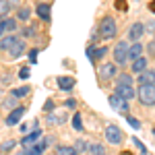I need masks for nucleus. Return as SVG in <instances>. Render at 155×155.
<instances>
[{
	"label": "nucleus",
	"mask_w": 155,
	"mask_h": 155,
	"mask_svg": "<svg viewBox=\"0 0 155 155\" xmlns=\"http://www.w3.org/2000/svg\"><path fill=\"white\" fill-rule=\"evenodd\" d=\"M118 33V23H116V19L114 17H101V21H99V35L104 37V39H112V37H116Z\"/></svg>",
	"instance_id": "obj_1"
},
{
	"label": "nucleus",
	"mask_w": 155,
	"mask_h": 155,
	"mask_svg": "<svg viewBox=\"0 0 155 155\" xmlns=\"http://www.w3.org/2000/svg\"><path fill=\"white\" fill-rule=\"evenodd\" d=\"M128 46L130 44L126 39H120L114 46V64L116 66H126V62H128Z\"/></svg>",
	"instance_id": "obj_2"
},
{
	"label": "nucleus",
	"mask_w": 155,
	"mask_h": 155,
	"mask_svg": "<svg viewBox=\"0 0 155 155\" xmlns=\"http://www.w3.org/2000/svg\"><path fill=\"white\" fill-rule=\"evenodd\" d=\"M137 97H139L141 106H155V85H141L137 91Z\"/></svg>",
	"instance_id": "obj_3"
},
{
	"label": "nucleus",
	"mask_w": 155,
	"mask_h": 155,
	"mask_svg": "<svg viewBox=\"0 0 155 155\" xmlns=\"http://www.w3.org/2000/svg\"><path fill=\"white\" fill-rule=\"evenodd\" d=\"M107 101H110V106L114 107L118 114H122V116H128V112H130V106H128V101L124 99V97H120V95H110L107 97Z\"/></svg>",
	"instance_id": "obj_4"
},
{
	"label": "nucleus",
	"mask_w": 155,
	"mask_h": 155,
	"mask_svg": "<svg viewBox=\"0 0 155 155\" xmlns=\"http://www.w3.org/2000/svg\"><path fill=\"white\" fill-rule=\"evenodd\" d=\"M104 134H106V141H107L110 145H120V143H122V139H124L122 130H120L116 124H107Z\"/></svg>",
	"instance_id": "obj_5"
},
{
	"label": "nucleus",
	"mask_w": 155,
	"mask_h": 155,
	"mask_svg": "<svg viewBox=\"0 0 155 155\" xmlns=\"http://www.w3.org/2000/svg\"><path fill=\"white\" fill-rule=\"evenodd\" d=\"M118 74V66L114 64V62H104L101 66H99V71H97V77L101 79V81H110V79H114Z\"/></svg>",
	"instance_id": "obj_6"
},
{
	"label": "nucleus",
	"mask_w": 155,
	"mask_h": 155,
	"mask_svg": "<svg viewBox=\"0 0 155 155\" xmlns=\"http://www.w3.org/2000/svg\"><path fill=\"white\" fill-rule=\"evenodd\" d=\"M48 143H50V139H44V141H37V143L33 145H29V147H25L23 151L19 155H41L46 149H48Z\"/></svg>",
	"instance_id": "obj_7"
},
{
	"label": "nucleus",
	"mask_w": 155,
	"mask_h": 155,
	"mask_svg": "<svg viewBox=\"0 0 155 155\" xmlns=\"http://www.w3.org/2000/svg\"><path fill=\"white\" fill-rule=\"evenodd\" d=\"M145 35V25L143 23H132L130 29H128V33H126V37H128V41H141V37Z\"/></svg>",
	"instance_id": "obj_8"
},
{
	"label": "nucleus",
	"mask_w": 155,
	"mask_h": 155,
	"mask_svg": "<svg viewBox=\"0 0 155 155\" xmlns=\"http://www.w3.org/2000/svg\"><path fill=\"white\" fill-rule=\"evenodd\" d=\"M116 95L124 97L126 101H130L137 97V91H134V87L132 85H116Z\"/></svg>",
	"instance_id": "obj_9"
},
{
	"label": "nucleus",
	"mask_w": 155,
	"mask_h": 155,
	"mask_svg": "<svg viewBox=\"0 0 155 155\" xmlns=\"http://www.w3.org/2000/svg\"><path fill=\"white\" fill-rule=\"evenodd\" d=\"M130 68H132V72L141 74V72H145L147 68H149V60L145 58V56H141V58H137V60L130 62Z\"/></svg>",
	"instance_id": "obj_10"
},
{
	"label": "nucleus",
	"mask_w": 155,
	"mask_h": 155,
	"mask_svg": "<svg viewBox=\"0 0 155 155\" xmlns=\"http://www.w3.org/2000/svg\"><path fill=\"white\" fill-rule=\"evenodd\" d=\"M143 50H145V46L141 44V41H134V44H130L128 46V60H137V58H141L143 56Z\"/></svg>",
	"instance_id": "obj_11"
},
{
	"label": "nucleus",
	"mask_w": 155,
	"mask_h": 155,
	"mask_svg": "<svg viewBox=\"0 0 155 155\" xmlns=\"http://www.w3.org/2000/svg\"><path fill=\"white\" fill-rule=\"evenodd\" d=\"M137 81L141 85H155V68H147L145 72H141Z\"/></svg>",
	"instance_id": "obj_12"
},
{
	"label": "nucleus",
	"mask_w": 155,
	"mask_h": 155,
	"mask_svg": "<svg viewBox=\"0 0 155 155\" xmlns=\"http://www.w3.org/2000/svg\"><path fill=\"white\" fill-rule=\"evenodd\" d=\"M39 137H41V130H39V128H33L29 134H25V137H23L21 145H23V147H29V145L37 143V141H39Z\"/></svg>",
	"instance_id": "obj_13"
},
{
	"label": "nucleus",
	"mask_w": 155,
	"mask_h": 155,
	"mask_svg": "<svg viewBox=\"0 0 155 155\" xmlns=\"http://www.w3.org/2000/svg\"><path fill=\"white\" fill-rule=\"evenodd\" d=\"M23 114H25V107H15L11 114L6 116V124H8V126H15L19 120L23 118Z\"/></svg>",
	"instance_id": "obj_14"
},
{
	"label": "nucleus",
	"mask_w": 155,
	"mask_h": 155,
	"mask_svg": "<svg viewBox=\"0 0 155 155\" xmlns=\"http://www.w3.org/2000/svg\"><path fill=\"white\" fill-rule=\"evenodd\" d=\"M62 122H66V112H58V114H50L48 116V124L50 126H58Z\"/></svg>",
	"instance_id": "obj_15"
},
{
	"label": "nucleus",
	"mask_w": 155,
	"mask_h": 155,
	"mask_svg": "<svg viewBox=\"0 0 155 155\" xmlns=\"http://www.w3.org/2000/svg\"><path fill=\"white\" fill-rule=\"evenodd\" d=\"M58 87L62 89V91H71L72 87H74V79H72V77H60Z\"/></svg>",
	"instance_id": "obj_16"
},
{
	"label": "nucleus",
	"mask_w": 155,
	"mask_h": 155,
	"mask_svg": "<svg viewBox=\"0 0 155 155\" xmlns=\"http://www.w3.org/2000/svg\"><path fill=\"white\" fill-rule=\"evenodd\" d=\"M0 27H2V31L6 33V31H15V27H17V21L15 19H11V17H4L2 21H0Z\"/></svg>",
	"instance_id": "obj_17"
},
{
	"label": "nucleus",
	"mask_w": 155,
	"mask_h": 155,
	"mask_svg": "<svg viewBox=\"0 0 155 155\" xmlns=\"http://www.w3.org/2000/svg\"><path fill=\"white\" fill-rule=\"evenodd\" d=\"M87 151L91 155H106L107 151H106V147L101 143H89V147H87Z\"/></svg>",
	"instance_id": "obj_18"
},
{
	"label": "nucleus",
	"mask_w": 155,
	"mask_h": 155,
	"mask_svg": "<svg viewBox=\"0 0 155 155\" xmlns=\"http://www.w3.org/2000/svg\"><path fill=\"white\" fill-rule=\"evenodd\" d=\"M56 155H79L77 149L71 147V145H58L56 147Z\"/></svg>",
	"instance_id": "obj_19"
},
{
	"label": "nucleus",
	"mask_w": 155,
	"mask_h": 155,
	"mask_svg": "<svg viewBox=\"0 0 155 155\" xmlns=\"http://www.w3.org/2000/svg\"><path fill=\"white\" fill-rule=\"evenodd\" d=\"M23 48H25V44L21 41V39H17V41L12 44L11 48H8V52H11V56H12V58H17V56H21V52H23Z\"/></svg>",
	"instance_id": "obj_20"
},
{
	"label": "nucleus",
	"mask_w": 155,
	"mask_h": 155,
	"mask_svg": "<svg viewBox=\"0 0 155 155\" xmlns=\"http://www.w3.org/2000/svg\"><path fill=\"white\" fill-rule=\"evenodd\" d=\"M15 41H17V37L12 35V33H11V35H6V37H2V39H0V50H8Z\"/></svg>",
	"instance_id": "obj_21"
},
{
	"label": "nucleus",
	"mask_w": 155,
	"mask_h": 155,
	"mask_svg": "<svg viewBox=\"0 0 155 155\" xmlns=\"http://www.w3.org/2000/svg\"><path fill=\"white\" fill-rule=\"evenodd\" d=\"M37 15H39V19L48 21L50 19V4H39L37 6Z\"/></svg>",
	"instance_id": "obj_22"
},
{
	"label": "nucleus",
	"mask_w": 155,
	"mask_h": 155,
	"mask_svg": "<svg viewBox=\"0 0 155 155\" xmlns=\"http://www.w3.org/2000/svg\"><path fill=\"white\" fill-rule=\"evenodd\" d=\"M12 97H25V95H29V87L27 85H23V87H17V89H12Z\"/></svg>",
	"instance_id": "obj_23"
},
{
	"label": "nucleus",
	"mask_w": 155,
	"mask_h": 155,
	"mask_svg": "<svg viewBox=\"0 0 155 155\" xmlns=\"http://www.w3.org/2000/svg\"><path fill=\"white\" fill-rule=\"evenodd\" d=\"M72 128H74V130H85V128H83V118H81L79 112L72 116Z\"/></svg>",
	"instance_id": "obj_24"
},
{
	"label": "nucleus",
	"mask_w": 155,
	"mask_h": 155,
	"mask_svg": "<svg viewBox=\"0 0 155 155\" xmlns=\"http://www.w3.org/2000/svg\"><path fill=\"white\" fill-rule=\"evenodd\" d=\"M116 85H132V77L124 72V74H120V77H118V81H116Z\"/></svg>",
	"instance_id": "obj_25"
},
{
	"label": "nucleus",
	"mask_w": 155,
	"mask_h": 155,
	"mask_svg": "<svg viewBox=\"0 0 155 155\" xmlns=\"http://www.w3.org/2000/svg\"><path fill=\"white\" fill-rule=\"evenodd\" d=\"M124 118H126V122L130 124V126H132V128H134V130H137V128H141V122H139V120H137V118H132L130 114H128V116H124Z\"/></svg>",
	"instance_id": "obj_26"
},
{
	"label": "nucleus",
	"mask_w": 155,
	"mask_h": 155,
	"mask_svg": "<svg viewBox=\"0 0 155 155\" xmlns=\"http://www.w3.org/2000/svg\"><path fill=\"white\" fill-rule=\"evenodd\" d=\"M87 147H89V143L87 141H77V153H83V151H87Z\"/></svg>",
	"instance_id": "obj_27"
},
{
	"label": "nucleus",
	"mask_w": 155,
	"mask_h": 155,
	"mask_svg": "<svg viewBox=\"0 0 155 155\" xmlns=\"http://www.w3.org/2000/svg\"><path fill=\"white\" fill-rule=\"evenodd\" d=\"M29 15H31V11H29V8H21L17 17H19V19H23V21H27V19H29Z\"/></svg>",
	"instance_id": "obj_28"
},
{
	"label": "nucleus",
	"mask_w": 155,
	"mask_h": 155,
	"mask_svg": "<svg viewBox=\"0 0 155 155\" xmlns=\"http://www.w3.org/2000/svg\"><path fill=\"white\" fill-rule=\"evenodd\" d=\"M29 74H31V71H29V68L25 66V68H21V71H19V79H23V81H27V79H29Z\"/></svg>",
	"instance_id": "obj_29"
},
{
	"label": "nucleus",
	"mask_w": 155,
	"mask_h": 155,
	"mask_svg": "<svg viewBox=\"0 0 155 155\" xmlns=\"http://www.w3.org/2000/svg\"><path fill=\"white\" fill-rule=\"evenodd\" d=\"M145 48H147V52H149V56H153V58H155V39L151 41V44H147Z\"/></svg>",
	"instance_id": "obj_30"
},
{
	"label": "nucleus",
	"mask_w": 155,
	"mask_h": 155,
	"mask_svg": "<svg viewBox=\"0 0 155 155\" xmlns=\"http://www.w3.org/2000/svg\"><path fill=\"white\" fill-rule=\"evenodd\" d=\"M12 147H15V141H6V143L2 145V151H11Z\"/></svg>",
	"instance_id": "obj_31"
},
{
	"label": "nucleus",
	"mask_w": 155,
	"mask_h": 155,
	"mask_svg": "<svg viewBox=\"0 0 155 155\" xmlns=\"http://www.w3.org/2000/svg\"><path fill=\"white\" fill-rule=\"evenodd\" d=\"M44 110L52 114V110H54V101H52V99H48V101H46V107H44Z\"/></svg>",
	"instance_id": "obj_32"
},
{
	"label": "nucleus",
	"mask_w": 155,
	"mask_h": 155,
	"mask_svg": "<svg viewBox=\"0 0 155 155\" xmlns=\"http://www.w3.org/2000/svg\"><path fill=\"white\" fill-rule=\"evenodd\" d=\"M134 145H137V147H139V149H141V151H143V153H147V147H145V145L141 143V141H139V139H134Z\"/></svg>",
	"instance_id": "obj_33"
},
{
	"label": "nucleus",
	"mask_w": 155,
	"mask_h": 155,
	"mask_svg": "<svg viewBox=\"0 0 155 155\" xmlns=\"http://www.w3.org/2000/svg\"><path fill=\"white\" fill-rule=\"evenodd\" d=\"M29 60H31V62L37 60V50H31V52H29Z\"/></svg>",
	"instance_id": "obj_34"
},
{
	"label": "nucleus",
	"mask_w": 155,
	"mask_h": 155,
	"mask_svg": "<svg viewBox=\"0 0 155 155\" xmlns=\"http://www.w3.org/2000/svg\"><path fill=\"white\" fill-rule=\"evenodd\" d=\"M2 33H4V31H2V27H0V35H2Z\"/></svg>",
	"instance_id": "obj_35"
}]
</instances>
